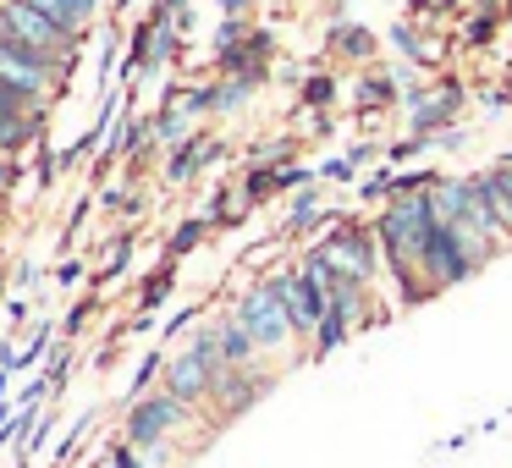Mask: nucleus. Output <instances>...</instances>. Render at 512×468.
<instances>
[{
    "label": "nucleus",
    "instance_id": "b1692460",
    "mask_svg": "<svg viewBox=\"0 0 512 468\" xmlns=\"http://www.w3.org/2000/svg\"><path fill=\"white\" fill-rule=\"evenodd\" d=\"M210 237H215V226L204 221V215H188V221L171 226V237H166V259H177V265H182V259L199 254V248L210 243Z\"/></svg>",
    "mask_w": 512,
    "mask_h": 468
},
{
    "label": "nucleus",
    "instance_id": "79ce46f5",
    "mask_svg": "<svg viewBox=\"0 0 512 468\" xmlns=\"http://www.w3.org/2000/svg\"><path fill=\"white\" fill-rule=\"evenodd\" d=\"M105 463H111V468H149L144 452H138V446H127V441H116V435L105 441Z\"/></svg>",
    "mask_w": 512,
    "mask_h": 468
},
{
    "label": "nucleus",
    "instance_id": "a211bd4d",
    "mask_svg": "<svg viewBox=\"0 0 512 468\" xmlns=\"http://www.w3.org/2000/svg\"><path fill=\"white\" fill-rule=\"evenodd\" d=\"M281 166H243L237 171V199H243V210L254 215L259 204H270V199H281V177H276Z\"/></svg>",
    "mask_w": 512,
    "mask_h": 468
},
{
    "label": "nucleus",
    "instance_id": "a18cd8bd",
    "mask_svg": "<svg viewBox=\"0 0 512 468\" xmlns=\"http://www.w3.org/2000/svg\"><path fill=\"white\" fill-rule=\"evenodd\" d=\"M100 204V193H83L78 204H72V215H67V237H61V248H72V237H78V226L89 221V210Z\"/></svg>",
    "mask_w": 512,
    "mask_h": 468
},
{
    "label": "nucleus",
    "instance_id": "412c9836",
    "mask_svg": "<svg viewBox=\"0 0 512 468\" xmlns=\"http://www.w3.org/2000/svg\"><path fill=\"white\" fill-rule=\"evenodd\" d=\"M56 342H61V325H56V320H34V331H28L23 353H17V375H39Z\"/></svg>",
    "mask_w": 512,
    "mask_h": 468
},
{
    "label": "nucleus",
    "instance_id": "58836bf2",
    "mask_svg": "<svg viewBox=\"0 0 512 468\" xmlns=\"http://www.w3.org/2000/svg\"><path fill=\"white\" fill-rule=\"evenodd\" d=\"M199 314H204V303H182V309L171 314L166 325H160V347H166V342H182V336H188L193 325H199Z\"/></svg>",
    "mask_w": 512,
    "mask_h": 468
},
{
    "label": "nucleus",
    "instance_id": "423d86ee",
    "mask_svg": "<svg viewBox=\"0 0 512 468\" xmlns=\"http://www.w3.org/2000/svg\"><path fill=\"white\" fill-rule=\"evenodd\" d=\"M276 380H281V369H270V364H254V369H221V380H215V391H210V402L204 408L215 413V430H226V424H237L248 408H259V402L276 391Z\"/></svg>",
    "mask_w": 512,
    "mask_h": 468
},
{
    "label": "nucleus",
    "instance_id": "4c0bfd02",
    "mask_svg": "<svg viewBox=\"0 0 512 468\" xmlns=\"http://www.w3.org/2000/svg\"><path fill=\"white\" fill-rule=\"evenodd\" d=\"M314 171H320V182H336V188H358V177H364L347 155H325Z\"/></svg>",
    "mask_w": 512,
    "mask_h": 468
},
{
    "label": "nucleus",
    "instance_id": "f704fd0d",
    "mask_svg": "<svg viewBox=\"0 0 512 468\" xmlns=\"http://www.w3.org/2000/svg\"><path fill=\"white\" fill-rule=\"evenodd\" d=\"M89 276H94V265H89V259H78V254H61L56 270H50V281H56L61 292H78Z\"/></svg>",
    "mask_w": 512,
    "mask_h": 468
},
{
    "label": "nucleus",
    "instance_id": "393cba45",
    "mask_svg": "<svg viewBox=\"0 0 512 468\" xmlns=\"http://www.w3.org/2000/svg\"><path fill=\"white\" fill-rule=\"evenodd\" d=\"M298 160V133H276V138H254L243 149V166H292Z\"/></svg>",
    "mask_w": 512,
    "mask_h": 468
},
{
    "label": "nucleus",
    "instance_id": "f3484780",
    "mask_svg": "<svg viewBox=\"0 0 512 468\" xmlns=\"http://www.w3.org/2000/svg\"><path fill=\"white\" fill-rule=\"evenodd\" d=\"M391 105H402V89L397 78H391V67H364L353 83V111H391Z\"/></svg>",
    "mask_w": 512,
    "mask_h": 468
},
{
    "label": "nucleus",
    "instance_id": "6e6552de",
    "mask_svg": "<svg viewBox=\"0 0 512 468\" xmlns=\"http://www.w3.org/2000/svg\"><path fill=\"white\" fill-rule=\"evenodd\" d=\"M0 28L28 39V45H39V50H50V56H78L83 50V39L67 34L50 17V6H39V0H0Z\"/></svg>",
    "mask_w": 512,
    "mask_h": 468
},
{
    "label": "nucleus",
    "instance_id": "dca6fc26",
    "mask_svg": "<svg viewBox=\"0 0 512 468\" xmlns=\"http://www.w3.org/2000/svg\"><path fill=\"white\" fill-rule=\"evenodd\" d=\"M215 331H221V364H226V369H254V364H265L259 342L243 331V325H237V314H232V309L215 314Z\"/></svg>",
    "mask_w": 512,
    "mask_h": 468
},
{
    "label": "nucleus",
    "instance_id": "2f4dec72",
    "mask_svg": "<svg viewBox=\"0 0 512 468\" xmlns=\"http://www.w3.org/2000/svg\"><path fill=\"white\" fill-rule=\"evenodd\" d=\"M391 193H397V166H386V160L358 177V204H391Z\"/></svg>",
    "mask_w": 512,
    "mask_h": 468
},
{
    "label": "nucleus",
    "instance_id": "aec40b11",
    "mask_svg": "<svg viewBox=\"0 0 512 468\" xmlns=\"http://www.w3.org/2000/svg\"><path fill=\"white\" fill-rule=\"evenodd\" d=\"M177 270H182L177 259H155V265H149V276L138 281V309H149V314L166 309L171 292H177Z\"/></svg>",
    "mask_w": 512,
    "mask_h": 468
},
{
    "label": "nucleus",
    "instance_id": "72a5a7b5",
    "mask_svg": "<svg viewBox=\"0 0 512 468\" xmlns=\"http://www.w3.org/2000/svg\"><path fill=\"white\" fill-rule=\"evenodd\" d=\"M61 182V171H56V144H50V133L34 144V193H50Z\"/></svg>",
    "mask_w": 512,
    "mask_h": 468
},
{
    "label": "nucleus",
    "instance_id": "cd10ccee",
    "mask_svg": "<svg viewBox=\"0 0 512 468\" xmlns=\"http://www.w3.org/2000/svg\"><path fill=\"white\" fill-rule=\"evenodd\" d=\"M485 177V193H490V204H496V215L507 221V232H512V149L496 160L490 171H479Z\"/></svg>",
    "mask_w": 512,
    "mask_h": 468
},
{
    "label": "nucleus",
    "instance_id": "0eeeda50",
    "mask_svg": "<svg viewBox=\"0 0 512 468\" xmlns=\"http://www.w3.org/2000/svg\"><path fill=\"white\" fill-rule=\"evenodd\" d=\"M226 309L237 314V325H243V331L254 336V342H259V353H265V358H270V353H281L287 342H298V336H292V320L281 314V303L270 298V287H265V281H248V287L237 292V298L226 303Z\"/></svg>",
    "mask_w": 512,
    "mask_h": 468
},
{
    "label": "nucleus",
    "instance_id": "5fc2aeb1",
    "mask_svg": "<svg viewBox=\"0 0 512 468\" xmlns=\"http://www.w3.org/2000/svg\"><path fill=\"white\" fill-rule=\"evenodd\" d=\"M0 237H6V204H0Z\"/></svg>",
    "mask_w": 512,
    "mask_h": 468
},
{
    "label": "nucleus",
    "instance_id": "f257e3e1",
    "mask_svg": "<svg viewBox=\"0 0 512 468\" xmlns=\"http://www.w3.org/2000/svg\"><path fill=\"white\" fill-rule=\"evenodd\" d=\"M182 435H193V441H210V430H204V408H188L182 397H171L166 386L144 391L138 402H127L122 419H116V441L127 446H155V441H182Z\"/></svg>",
    "mask_w": 512,
    "mask_h": 468
},
{
    "label": "nucleus",
    "instance_id": "a878e982",
    "mask_svg": "<svg viewBox=\"0 0 512 468\" xmlns=\"http://www.w3.org/2000/svg\"><path fill=\"white\" fill-rule=\"evenodd\" d=\"M336 100H342L336 72H309V78L298 83V105H303V111H336Z\"/></svg>",
    "mask_w": 512,
    "mask_h": 468
},
{
    "label": "nucleus",
    "instance_id": "3c124183",
    "mask_svg": "<svg viewBox=\"0 0 512 468\" xmlns=\"http://www.w3.org/2000/svg\"><path fill=\"white\" fill-rule=\"evenodd\" d=\"M12 380H17L12 369H0V402H12Z\"/></svg>",
    "mask_w": 512,
    "mask_h": 468
},
{
    "label": "nucleus",
    "instance_id": "f03ea898",
    "mask_svg": "<svg viewBox=\"0 0 512 468\" xmlns=\"http://www.w3.org/2000/svg\"><path fill=\"white\" fill-rule=\"evenodd\" d=\"M496 254L501 248H490L479 232L435 221V232L424 237V248H419V270H424V281H430L435 292H452V287H463V281H474Z\"/></svg>",
    "mask_w": 512,
    "mask_h": 468
},
{
    "label": "nucleus",
    "instance_id": "9d476101",
    "mask_svg": "<svg viewBox=\"0 0 512 468\" xmlns=\"http://www.w3.org/2000/svg\"><path fill=\"white\" fill-rule=\"evenodd\" d=\"M276 72V34L270 28H248V39L243 45H232L226 56H215V78H248L259 89V83Z\"/></svg>",
    "mask_w": 512,
    "mask_h": 468
},
{
    "label": "nucleus",
    "instance_id": "4d7b16f0",
    "mask_svg": "<svg viewBox=\"0 0 512 468\" xmlns=\"http://www.w3.org/2000/svg\"><path fill=\"white\" fill-rule=\"evenodd\" d=\"M507 23H512V17H507Z\"/></svg>",
    "mask_w": 512,
    "mask_h": 468
},
{
    "label": "nucleus",
    "instance_id": "c03bdc74",
    "mask_svg": "<svg viewBox=\"0 0 512 468\" xmlns=\"http://www.w3.org/2000/svg\"><path fill=\"white\" fill-rule=\"evenodd\" d=\"M347 160H353L358 171H369L375 160H386V149H380L375 138H353V144H347Z\"/></svg>",
    "mask_w": 512,
    "mask_h": 468
},
{
    "label": "nucleus",
    "instance_id": "c85d7f7f",
    "mask_svg": "<svg viewBox=\"0 0 512 468\" xmlns=\"http://www.w3.org/2000/svg\"><path fill=\"white\" fill-rule=\"evenodd\" d=\"M94 424H100V408H83L78 419L67 424V430H61V441H56V457H50V468H67L72 457L83 452V441H89V430Z\"/></svg>",
    "mask_w": 512,
    "mask_h": 468
},
{
    "label": "nucleus",
    "instance_id": "473e14b6",
    "mask_svg": "<svg viewBox=\"0 0 512 468\" xmlns=\"http://www.w3.org/2000/svg\"><path fill=\"white\" fill-rule=\"evenodd\" d=\"M72 369H78V342H56L50 347V358H45V380H50V402L67 391V380H72Z\"/></svg>",
    "mask_w": 512,
    "mask_h": 468
},
{
    "label": "nucleus",
    "instance_id": "4468645a",
    "mask_svg": "<svg viewBox=\"0 0 512 468\" xmlns=\"http://www.w3.org/2000/svg\"><path fill=\"white\" fill-rule=\"evenodd\" d=\"M430 204L441 226H468L474 221V177H441L430 188Z\"/></svg>",
    "mask_w": 512,
    "mask_h": 468
},
{
    "label": "nucleus",
    "instance_id": "39448f33",
    "mask_svg": "<svg viewBox=\"0 0 512 468\" xmlns=\"http://www.w3.org/2000/svg\"><path fill=\"white\" fill-rule=\"evenodd\" d=\"M320 248H325V259H331L342 276L364 281V287H375V281H380V259H386V254H380V237H375V226H369V221L342 215V221L320 237Z\"/></svg>",
    "mask_w": 512,
    "mask_h": 468
},
{
    "label": "nucleus",
    "instance_id": "603ef678",
    "mask_svg": "<svg viewBox=\"0 0 512 468\" xmlns=\"http://www.w3.org/2000/svg\"><path fill=\"white\" fill-rule=\"evenodd\" d=\"M127 6H138V0H116V17H122V12H127Z\"/></svg>",
    "mask_w": 512,
    "mask_h": 468
},
{
    "label": "nucleus",
    "instance_id": "864d4df0",
    "mask_svg": "<svg viewBox=\"0 0 512 468\" xmlns=\"http://www.w3.org/2000/svg\"><path fill=\"white\" fill-rule=\"evenodd\" d=\"M89 468H111V463H105V452H100V457H94V463H89Z\"/></svg>",
    "mask_w": 512,
    "mask_h": 468
},
{
    "label": "nucleus",
    "instance_id": "bb28decb",
    "mask_svg": "<svg viewBox=\"0 0 512 468\" xmlns=\"http://www.w3.org/2000/svg\"><path fill=\"white\" fill-rule=\"evenodd\" d=\"M507 23V12H501V0H479V12L463 23V45L468 50H485L490 39H496V28Z\"/></svg>",
    "mask_w": 512,
    "mask_h": 468
},
{
    "label": "nucleus",
    "instance_id": "c756f323",
    "mask_svg": "<svg viewBox=\"0 0 512 468\" xmlns=\"http://www.w3.org/2000/svg\"><path fill=\"white\" fill-rule=\"evenodd\" d=\"M100 309H105V292H94V287H89V292H83V298L56 320V325H61V342H78V336L94 325V314H100Z\"/></svg>",
    "mask_w": 512,
    "mask_h": 468
},
{
    "label": "nucleus",
    "instance_id": "37998d69",
    "mask_svg": "<svg viewBox=\"0 0 512 468\" xmlns=\"http://www.w3.org/2000/svg\"><path fill=\"white\" fill-rule=\"evenodd\" d=\"M39 281H45V265H39V259H17L12 265V287L17 292H39Z\"/></svg>",
    "mask_w": 512,
    "mask_h": 468
},
{
    "label": "nucleus",
    "instance_id": "2eb2a0df",
    "mask_svg": "<svg viewBox=\"0 0 512 468\" xmlns=\"http://www.w3.org/2000/svg\"><path fill=\"white\" fill-rule=\"evenodd\" d=\"M386 39H391V50H397V56L408 61V67H419V72H430L435 61H441V45H435V39L424 34V28L413 23V17H397V23L386 28Z\"/></svg>",
    "mask_w": 512,
    "mask_h": 468
},
{
    "label": "nucleus",
    "instance_id": "8fccbe9b",
    "mask_svg": "<svg viewBox=\"0 0 512 468\" xmlns=\"http://www.w3.org/2000/svg\"><path fill=\"white\" fill-rule=\"evenodd\" d=\"M6 287H12V265L0 259V309H6Z\"/></svg>",
    "mask_w": 512,
    "mask_h": 468
},
{
    "label": "nucleus",
    "instance_id": "09e8293b",
    "mask_svg": "<svg viewBox=\"0 0 512 468\" xmlns=\"http://www.w3.org/2000/svg\"><path fill=\"white\" fill-rule=\"evenodd\" d=\"M380 122H386V111H358V127H364V138H369V133H375V127H380Z\"/></svg>",
    "mask_w": 512,
    "mask_h": 468
},
{
    "label": "nucleus",
    "instance_id": "6e6d98bb",
    "mask_svg": "<svg viewBox=\"0 0 512 468\" xmlns=\"http://www.w3.org/2000/svg\"><path fill=\"white\" fill-rule=\"evenodd\" d=\"M441 6H457V0H441Z\"/></svg>",
    "mask_w": 512,
    "mask_h": 468
},
{
    "label": "nucleus",
    "instance_id": "f8f14e48",
    "mask_svg": "<svg viewBox=\"0 0 512 468\" xmlns=\"http://www.w3.org/2000/svg\"><path fill=\"white\" fill-rule=\"evenodd\" d=\"M138 226H122V232L105 243V254H100V265H94V276H89V287L94 292H111V287H122L127 281V270H133V254H138Z\"/></svg>",
    "mask_w": 512,
    "mask_h": 468
},
{
    "label": "nucleus",
    "instance_id": "7ed1b4c3",
    "mask_svg": "<svg viewBox=\"0 0 512 468\" xmlns=\"http://www.w3.org/2000/svg\"><path fill=\"white\" fill-rule=\"evenodd\" d=\"M221 331H215V320L193 325L188 336H182V347L166 358V375H160V386L171 391V397H182L188 408H204L215 391V380H221Z\"/></svg>",
    "mask_w": 512,
    "mask_h": 468
},
{
    "label": "nucleus",
    "instance_id": "a19ab883",
    "mask_svg": "<svg viewBox=\"0 0 512 468\" xmlns=\"http://www.w3.org/2000/svg\"><path fill=\"white\" fill-rule=\"evenodd\" d=\"M276 177H281V193H298V188H314V182H320V171L303 166V160H292V166H281Z\"/></svg>",
    "mask_w": 512,
    "mask_h": 468
},
{
    "label": "nucleus",
    "instance_id": "49530a36",
    "mask_svg": "<svg viewBox=\"0 0 512 468\" xmlns=\"http://www.w3.org/2000/svg\"><path fill=\"white\" fill-rule=\"evenodd\" d=\"M28 314H34V303H28L23 292H17V298H6V320H12V331H23ZM28 325H34V320H28Z\"/></svg>",
    "mask_w": 512,
    "mask_h": 468
},
{
    "label": "nucleus",
    "instance_id": "20e7f679",
    "mask_svg": "<svg viewBox=\"0 0 512 468\" xmlns=\"http://www.w3.org/2000/svg\"><path fill=\"white\" fill-rule=\"evenodd\" d=\"M369 226H375V237H380V254H386V265H391V259H408V265H419L424 237L435 232V204H430V193H408V199L380 204V215H375Z\"/></svg>",
    "mask_w": 512,
    "mask_h": 468
},
{
    "label": "nucleus",
    "instance_id": "de8ad7c7",
    "mask_svg": "<svg viewBox=\"0 0 512 468\" xmlns=\"http://www.w3.org/2000/svg\"><path fill=\"white\" fill-rule=\"evenodd\" d=\"M215 6H221V17H248L254 12V0H215Z\"/></svg>",
    "mask_w": 512,
    "mask_h": 468
},
{
    "label": "nucleus",
    "instance_id": "ddd939ff",
    "mask_svg": "<svg viewBox=\"0 0 512 468\" xmlns=\"http://www.w3.org/2000/svg\"><path fill=\"white\" fill-rule=\"evenodd\" d=\"M325 56H336V61H353L358 72L364 67H375V56H380V39L369 34L364 23H331V34H325Z\"/></svg>",
    "mask_w": 512,
    "mask_h": 468
},
{
    "label": "nucleus",
    "instance_id": "ea45409f",
    "mask_svg": "<svg viewBox=\"0 0 512 468\" xmlns=\"http://www.w3.org/2000/svg\"><path fill=\"white\" fill-rule=\"evenodd\" d=\"M12 402H17V408H50V380H45V369H39V375H23V386L12 391Z\"/></svg>",
    "mask_w": 512,
    "mask_h": 468
},
{
    "label": "nucleus",
    "instance_id": "6ab92c4d",
    "mask_svg": "<svg viewBox=\"0 0 512 468\" xmlns=\"http://www.w3.org/2000/svg\"><path fill=\"white\" fill-rule=\"evenodd\" d=\"M353 331H358V314H347V309H325V320H320V331H314V342H309V358H331L336 347H347L353 342Z\"/></svg>",
    "mask_w": 512,
    "mask_h": 468
},
{
    "label": "nucleus",
    "instance_id": "4be33fe9",
    "mask_svg": "<svg viewBox=\"0 0 512 468\" xmlns=\"http://www.w3.org/2000/svg\"><path fill=\"white\" fill-rule=\"evenodd\" d=\"M39 6H50V17H56L67 34L89 39V28L100 23V6H105V0H39Z\"/></svg>",
    "mask_w": 512,
    "mask_h": 468
},
{
    "label": "nucleus",
    "instance_id": "c9c22d12",
    "mask_svg": "<svg viewBox=\"0 0 512 468\" xmlns=\"http://www.w3.org/2000/svg\"><path fill=\"white\" fill-rule=\"evenodd\" d=\"M424 149H435V138H419V133H408V138H397V144H386V166L408 171L413 160L424 155Z\"/></svg>",
    "mask_w": 512,
    "mask_h": 468
},
{
    "label": "nucleus",
    "instance_id": "e433bc0d",
    "mask_svg": "<svg viewBox=\"0 0 512 468\" xmlns=\"http://www.w3.org/2000/svg\"><path fill=\"white\" fill-rule=\"evenodd\" d=\"M248 28H254V17H221V28L210 34V50H215V56H226L232 45H243V39H248Z\"/></svg>",
    "mask_w": 512,
    "mask_h": 468
},
{
    "label": "nucleus",
    "instance_id": "9b49d317",
    "mask_svg": "<svg viewBox=\"0 0 512 468\" xmlns=\"http://www.w3.org/2000/svg\"><path fill=\"white\" fill-rule=\"evenodd\" d=\"M463 105H468V83H463V78H441V83H435V89L408 111V133H419V138L446 133V127H457Z\"/></svg>",
    "mask_w": 512,
    "mask_h": 468
},
{
    "label": "nucleus",
    "instance_id": "1a4fd4ad",
    "mask_svg": "<svg viewBox=\"0 0 512 468\" xmlns=\"http://www.w3.org/2000/svg\"><path fill=\"white\" fill-rule=\"evenodd\" d=\"M221 160H232V144L226 138H215V133H193L188 144H177V149H166V166H160V182L166 188H188V182H199L210 166H221Z\"/></svg>",
    "mask_w": 512,
    "mask_h": 468
},
{
    "label": "nucleus",
    "instance_id": "5701e85b",
    "mask_svg": "<svg viewBox=\"0 0 512 468\" xmlns=\"http://www.w3.org/2000/svg\"><path fill=\"white\" fill-rule=\"evenodd\" d=\"M166 347H149V353L144 358H138V364H133V375H127V391H122V408H127V402H138V397H144V391H155L160 386V375H166Z\"/></svg>",
    "mask_w": 512,
    "mask_h": 468
},
{
    "label": "nucleus",
    "instance_id": "7c9ffc66",
    "mask_svg": "<svg viewBox=\"0 0 512 468\" xmlns=\"http://www.w3.org/2000/svg\"><path fill=\"white\" fill-rule=\"evenodd\" d=\"M215 83V116H237V111H248L254 105V83L248 78H210Z\"/></svg>",
    "mask_w": 512,
    "mask_h": 468
}]
</instances>
